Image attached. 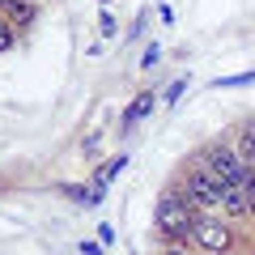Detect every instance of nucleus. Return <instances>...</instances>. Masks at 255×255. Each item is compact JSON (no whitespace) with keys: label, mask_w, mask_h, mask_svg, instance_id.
<instances>
[{"label":"nucleus","mask_w":255,"mask_h":255,"mask_svg":"<svg viewBox=\"0 0 255 255\" xmlns=\"http://www.w3.org/2000/svg\"><path fill=\"white\" fill-rule=\"evenodd\" d=\"M196 204L187 200V196H179V191H166L162 200H157V230L170 238H183L191 234V226H196Z\"/></svg>","instance_id":"f257e3e1"},{"label":"nucleus","mask_w":255,"mask_h":255,"mask_svg":"<svg viewBox=\"0 0 255 255\" xmlns=\"http://www.w3.org/2000/svg\"><path fill=\"white\" fill-rule=\"evenodd\" d=\"M226 191H230L226 179H217L209 166H196V170L187 174V191H183V196H187L191 204H200V209H213V204L226 200Z\"/></svg>","instance_id":"f03ea898"},{"label":"nucleus","mask_w":255,"mask_h":255,"mask_svg":"<svg viewBox=\"0 0 255 255\" xmlns=\"http://www.w3.org/2000/svg\"><path fill=\"white\" fill-rule=\"evenodd\" d=\"M204 166H209L217 179H226L230 187H247V179H251V166H247L243 153H234V149H209V153H204Z\"/></svg>","instance_id":"7ed1b4c3"},{"label":"nucleus","mask_w":255,"mask_h":255,"mask_svg":"<svg viewBox=\"0 0 255 255\" xmlns=\"http://www.w3.org/2000/svg\"><path fill=\"white\" fill-rule=\"evenodd\" d=\"M191 238L204 247V251L213 255H226L230 247H234V234H230L226 221H213V217H196V226H191Z\"/></svg>","instance_id":"20e7f679"},{"label":"nucleus","mask_w":255,"mask_h":255,"mask_svg":"<svg viewBox=\"0 0 255 255\" xmlns=\"http://www.w3.org/2000/svg\"><path fill=\"white\" fill-rule=\"evenodd\" d=\"M221 204H226L230 217H251V204H247V191H243V187H230Z\"/></svg>","instance_id":"39448f33"},{"label":"nucleus","mask_w":255,"mask_h":255,"mask_svg":"<svg viewBox=\"0 0 255 255\" xmlns=\"http://www.w3.org/2000/svg\"><path fill=\"white\" fill-rule=\"evenodd\" d=\"M149 107H153V94H140L136 102H132V107L124 111V128H132V124H140V119L149 115Z\"/></svg>","instance_id":"423d86ee"},{"label":"nucleus","mask_w":255,"mask_h":255,"mask_svg":"<svg viewBox=\"0 0 255 255\" xmlns=\"http://www.w3.org/2000/svg\"><path fill=\"white\" fill-rule=\"evenodd\" d=\"M4 13H9L17 26H30V21H34V4H26V0H9V4H4Z\"/></svg>","instance_id":"0eeeda50"},{"label":"nucleus","mask_w":255,"mask_h":255,"mask_svg":"<svg viewBox=\"0 0 255 255\" xmlns=\"http://www.w3.org/2000/svg\"><path fill=\"white\" fill-rule=\"evenodd\" d=\"M243 157H247V162H255V124L243 128Z\"/></svg>","instance_id":"6e6552de"},{"label":"nucleus","mask_w":255,"mask_h":255,"mask_svg":"<svg viewBox=\"0 0 255 255\" xmlns=\"http://www.w3.org/2000/svg\"><path fill=\"white\" fill-rule=\"evenodd\" d=\"M13 47V30H9V21L0 17V51H9Z\"/></svg>","instance_id":"1a4fd4ad"},{"label":"nucleus","mask_w":255,"mask_h":255,"mask_svg":"<svg viewBox=\"0 0 255 255\" xmlns=\"http://www.w3.org/2000/svg\"><path fill=\"white\" fill-rule=\"evenodd\" d=\"M255 81V73H247V77H226V81H217V85H251Z\"/></svg>","instance_id":"9d476101"},{"label":"nucleus","mask_w":255,"mask_h":255,"mask_svg":"<svg viewBox=\"0 0 255 255\" xmlns=\"http://www.w3.org/2000/svg\"><path fill=\"white\" fill-rule=\"evenodd\" d=\"M243 191H247V204H251V217H255V174L247 179V187H243Z\"/></svg>","instance_id":"9b49d317"},{"label":"nucleus","mask_w":255,"mask_h":255,"mask_svg":"<svg viewBox=\"0 0 255 255\" xmlns=\"http://www.w3.org/2000/svg\"><path fill=\"white\" fill-rule=\"evenodd\" d=\"M166 255H183V251H179V247H170V251H166Z\"/></svg>","instance_id":"f8f14e48"},{"label":"nucleus","mask_w":255,"mask_h":255,"mask_svg":"<svg viewBox=\"0 0 255 255\" xmlns=\"http://www.w3.org/2000/svg\"><path fill=\"white\" fill-rule=\"evenodd\" d=\"M0 4H9V0H0Z\"/></svg>","instance_id":"ddd939ff"}]
</instances>
